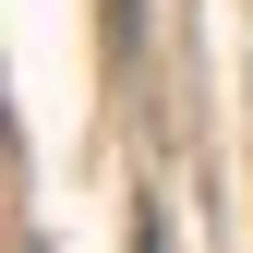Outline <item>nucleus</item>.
Instances as JSON below:
<instances>
[{
  "label": "nucleus",
  "instance_id": "nucleus-1",
  "mask_svg": "<svg viewBox=\"0 0 253 253\" xmlns=\"http://www.w3.org/2000/svg\"><path fill=\"white\" fill-rule=\"evenodd\" d=\"M109 60H133V0H109Z\"/></svg>",
  "mask_w": 253,
  "mask_h": 253
},
{
  "label": "nucleus",
  "instance_id": "nucleus-2",
  "mask_svg": "<svg viewBox=\"0 0 253 253\" xmlns=\"http://www.w3.org/2000/svg\"><path fill=\"white\" fill-rule=\"evenodd\" d=\"M133 253H157V217H145V229H133Z\"/></svg>",
  "mask_w": 253,
  "mask_h": 253
}]
</instances>
